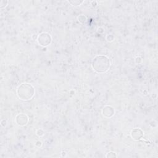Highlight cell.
<instances>
[{
    "instance_id": "1",
    "label": "cell",
    "mask_w": 158,
    "mask_h": 158,
    "mask_svg": "<svg viewBox=\"0 0 158 158\" xmlns=\"http://www.w3.org/2000/svg\"><path fill=\"white\" fill-rule=\"evenodd\" d=\"M93 64H98L99 65L93 67L94 70L99 73L105 72L109 68V60L104 56H98L93 59Z\"/></svg>"
}]
</instances>
